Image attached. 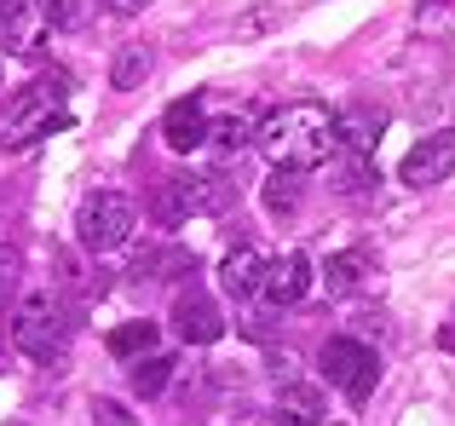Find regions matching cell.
I'll return each mask as SVG.
<instances>
[{"instance_id": "24", "label": "cell", "mask_w": 455, "mask_h": 426, "mask_svg": "<svg viewBox=\"0 0 455 426\" xmlns=\"http://www.w3.org/2000/svg\"><path fill=\"white\" fill-rule=\"evenodd\" d=\"M104 12H110V18H139V12L150 6V0H99Z\"/></svg>"}, {"instance_id": "22", "label": "cell", "mask_w": 455, "mask_h": 426, "mask_svg": "<svg viewBox=\"0 0 455 426\" xmlns=\"http://www.w3.org/2000/svg\"><path fill=\"white\" fill-rule=\"evenodd\" d=\"M18 277H23L18 248H6V242H0V312H6V305H12V294H18Z\"/></svg>"}, {"instance_id": "25", "label": "cell", "mask_w": 455, "mask_h": 426, "mask_svg": "<svg viewBox=\"0 0 455 426\" xmlns=\"http://www.w3.org/2000/svg\"><path fill=\"white\" fill-rule=\"evenodd\" d=\"M92 415H99V421H110V426H127V415H122V409H116V404H104V398H99V404H92Z\"/></svg>"}, {"instance_id": "14", "label": "cell", "mask_w": 455, "mask_h": 426, "mask_svg": "<svg viewBox=\"0 0 455 426\" xmlns=\"http://www.w3.org/2000/svg\"><path fill=\"white\" fill-rule=\"evenodd\" d=\"M271 426H323V392L317 386H283L277 409H271Z\"/></svg>"}, {"instance_id": "7", "label": "cell", "mask_w": 455, "mask_h": 426, "mask_svg": "<svg viewBox=\"0 0 455 426\" xmlns=\"http://www.w3.org/2000/svg\"><path fill=\"white\" fill-rule=\"evenodd\" d=\"M455 173V127H438V133H427L421 145L403 156V185H415V191H433V185H444Z\"/></svg>"}, {"instance_id": "12", "label": "cell", "mask_w": 455, "mask_h": 426, "mask_svg": "<svg viewBox=\"0 0 455 426\" xmlns=\"http://www.w3.org/2000/svg\"><path fill=\"white\" fill-rule=\"evenodd\" d=\"M46 35H52V23H46V6H41V0H23V6L0 23V41H6L12 58H35Z\"/></svg>"}, {"instance_id": "23", "label": "cell", "mask_w": 455, "mask_h": 426, "mask_svg": "<svg viewBox=\"0 0 455 426\" xmlns=\"http://www.w3.org/2000/svg\"><path fill=\"white\" fill-rule=\"evenodd\" d=\"M46 6V23L52 29H76L81 18H87V0H41Z\"/></svg>"}, {"instance_id": "17", "label": "cell", "mask_w": 455, "mask_h": 426, "mask_svg": "<svg viewBox=\"0 0 455 426\" xmlns=\"http://www.w3.org/2000/svg\"><path fill=\"white\" fill-rule=\"evenodd\" d=\"M369 265H375V259H369L363 248H346V254H334L329 265H323V282H329V294L340 300V294H352V288L369 282Z\"/></svg>"}, {"instance_id": "16", "label": "cell", "mask_w": 455, "mask_h": 426, "mask_svg": "<svg viewBox=\"0 0 455 426\" xmlns=\"http://www.w3.org/2000/svg\"><path fill=\"white\" fill-rule=\"evenodd\" d=\"M156 323L150 317H133V323H122V328H110V340H104V346H110V358H122V363H139V358H150L156 351Z\"/></svg>"}, {"instance_id": "6", "label": "cell", "mask_w": 455, "mask_h": 426, "mask_svg": "<svg viewBox=\"0 0 455 426\" xmlns=\"http://www.w3.org/2000/svg\"><path fill=\"white\" fill-rule=\"evenodd\" d=\"M317 363H323V375H329V386H340V392L357 398V404H363V398L375 392V381H380V358L363 346V340H352V335L329 340Z\"/></svg>"}, {"instance_id": "13", "label": "cell", "mask_w": 455, "mask_h": 426, "mask_svg": "<svg viewBox=\"0 0 455 426\" xmlns=\"http://www.w3.org/2000/svg\"><path fill=\"white\" fill-rule=\"evenodd\" d=\"M208 145H220V156H243L248 145H259V115L231 110V115H220V122H208Z\"/></svg>"}, {"instance_id": "5", "label": "cell", "mask_w": 455, "mask_h": 426, "mask_svg": "<svg viewBox=\"0 0 455 426\" xmlns=\"http://www.w3.org/2000/svg\"><path fill=\"white\" fill-rule=\"evenodd\" d=\"M225 202H231V185H225L220 173H173V179H162V191H156L162 225H179V219H190V213H220Z\"/></svg>"}, {"instance_id": "11", "label": "cell", "mask_w": 455, "mask_h": 426, "mask_svg": "<svg viewBox=\"0 0 455 426\" xmlns=\"http://www.w3.org/2000/svg\"><path fill=\"white\" fill-rule=\"evenodd\" d=\"M162 138H167V150H179V156H190V150L208 145V110H202V99H173L167 104Z\"/></svg>"}, {"instance_id": "9", "label": "cell", "mask_w": 455, "mask_h": 426, "mask_svg": "<svg viewBox=\"0 0 455 426\" xmlns=\"http://www.w3.org/2000/svg\"><path fill=\"white\" fill-rule=\"evenodd\" d=\"M173 328H179V340H185V346H213V340L225 335V317H220V305H213L208 294L185 288L173 300Z\"/></svg>"}, {"instance_id": "21", "label": "cell", "mask_w": 455, "mask_h": 426, "mask_svg": "<svg viewBox=\"0 0 455 426\" xmlns=\"http://www.w3.org/2000/svg\"><path fill=\"white\" fill-rule=\"evenodd\" d=\"M167 375H173V358L150 351V358H139V369H133V392H139V398H156V392L167 386Z\"/></svg>"}, {"instance_id": "10", "label": "cell", "mask_w": 455, "mask_h": 426, "mask_svg": "<svg viewBox=\"0 0 455 426\" xmlns=\"http://www.w3.org/2000/svg\"><path fill=\"white\" fill-rule=\"evenodd\" d=\"M380 133H387V110H369V104H346V110L334 115V145H340L346 156H375Z\"/></svg>"}, {"instance_id": "27", "label": "cell", "mask_w": 455, "mask_h": 426, "mask_svg": "<svg viewBox=\"0 0 455 426\" xmlns=\"http://www.w3.org/2000/svg\"><path fill=\"white\" fill-rule=\"evenodd\" d=\"M0 369H6V351H0Z\"/></svg>"}, {"instance_id": "20", "label": "cell", "mask_w": 455, "mask_h": 426, "mask_svg": "<svg viewBox=\"0 0 455 426\" xmlns=\"http://www.w3.org/2000/svg\"><path fill=\"white\" fill-rule=\"evenodd\" d=\"M300 191H306V173L271 168V179H266V191H259V202H266V213H294V208H300Z\"/></svg>"}, {"instance_id": "3", "label": "cell", "mask_w": 455, "mask_h": 426, "mask_svg": "<svg viewBox=\"0 0 455 426\" xmlns=\"http://www.w3.org/2000/svg\"><path fill=\"white\" fill-rule=\"evenodd\" d=\"M12 346L29 351V358H41V363L64 358V346H69L64 305H58L52 294H29V300L18 305V317H12Z\"/></svg>"}, {"instance_id": "19", "label": "cell", "mask_w": 455, "mask_h": 426, "mask_svg": "<svg viewBox=\"0 0 455 426\" xmlns=\"http://www.w3.org/2000/svg\"><path fill=\"white\" fill-rule=\"evenodd\" d=\"M375 179H380V173H375V162H369V156H340V162L329 168V185H334L340 196H363V191H375Z\"/></svg>"}, {"instance_id": "8", "label": "cell", "mask_w": 455, "mask_h": 426, "mask_svg": "<svg viewBox=\"0 0 455 426\" xmlns=\"http://www.w3.org/2000/svg\"><path fill=\"white\" fill-rule=\"evenodd\" d=\"M311 282H317V271H311V259L300 248H289V254L266 259V271H259V294H266V305H300L311 294Z\"/></svg>"}, {"instance_id": "2", "label": "cell", "mask_w": 455, "mask_h": 426, "mask_svg": "<svg viewBox=\"0 0 455 426\" xmlns=\"http://www.w3.org/2000/svg\"><path fill=\"white\" fill-rule=\"evenodd\" d=\"M64 99H69V75H46V81H35V87H18L0 104V150H29V145H41L46 133L69 127Z\"/></svg>"}, {"instance_id": "18", "label": "cell", "mask_w": 455, "mask_h": 426, "mask_svg": "<svg viewBox=\"0 0 455 426\" xmlns=\"http://www.w3.org/2000/svg\"><path fill=\"white\" fill-rule=\"evenodd\" d=\"M145 75H150V46L145 41H127L122 52H116V64H110V87L116 92H133V87H145Z\"/></svg>"}, {"instance_id": "4", "label": "cell", "mask_w": 455, "mask_h": 426, "mask_svg": "<svg viewBox=\"0 0 455 426\" xmlns=\"http://www.w3.org/2000/svg\"><path fill=\"white\" fill-rule=\"evenodd\" d=\"M81 242L92 248V254H110V248H122L127 236L139 231V208H133V196H122V191H99V196H87L81 202Z\"/></svg>"}, {"instance_id": "15", "label": "cell", "mask_w": 455, "mask_h": 426, "mask_svg": "<svg viewBox=\"0 0 455 426\" xmlns=\"http://www.w3.org/2000/svg\"><path fill=\"white\" fill-rule=\"evenodd\" d=\"M259 271H266V259H259V248H231L225 254V265H220V282H225V294H236V300H248V294H259Z\"/></svg>"}, {"instance_id": "26", "label": "cell", "mask_w": 455, "mask_h": 426, "mask_svg": "<svg viewBox=\"0 0 455 426\" xmlns=\"http://www.w3.org/2000/svg\"><path fill=\"white\" fill-rule=\"evenodd\" d=\"M18 6H23V0H0V23H6V18H12Z\"/></svg>"}, {"instance_id": "1", "label": "cell", "mask_w": 455, "mask_h": 426, "mask_svg": "<svg viewBox=\"0 0 455 426\" xmlns=\"http://www.w3.org/2000/svg\"><path fill=\"white\" fill-rule=\"evenodd\" d=\"M259 145H266L271 168H289V173H311V168H329L334 162V115L329 104L317 99H294L283 110H271L259 122Z\"/></svg>"}]
</instances>
